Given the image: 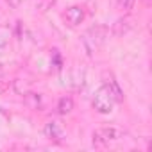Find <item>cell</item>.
<instances>
[{
  "instance_id": "1",
  "label": "cell",
  "mask_w": 152,
  "mask_h": 152,
  "mask_svg": "<svg viewBox=\"0 0 152 152\" xmlns=\"http://www.w3.org/2000/svg\"><path fill=\"white\" fill-rule=\"evenodd\" d=\"M115 104H116V100H115L113 93L109 91V88H107L106 84H102V86L97 90L95 97H93V107H95L99 113L107 115V113L113 111V106H115Z\"/></svg>"
},
{
  "instance_id": "6",
  "label": "cell",
  "mask_w": 152,
  "mask_h": 152,
  "mask_svg": "<svg viewBox=\"0 0 152 152\" xmlns=\"http://www.w3.org/2000/svg\"><path fill=\"white\" fill-rule=\"evenodd\" d=\"M131 29H132V18H131V16H125V18H120V20H116V22L113 23L111 32H113V36H124V34H127Z\"/></svg>"
},
{
  "instance_id": "7",
  "label": "cell",
  "mask_w": 152,
  "mask_h": 152,
  "mask_svg": "<svg viewBox=\"0 0 152 152\" xmlns=\"http://www.w3.org/2000/svg\"><path fill=\"white\" fill-rule=\"evenodd\" d=\"M104 84H106V86L109 88V91L113 93V97H115V100H116V102H122V100H124L122 90H120V86L116 84V81H115V79L111 77V75H109V79H107V81H104Z\"/></svg>"
},
{
  "instance_id": "3",
  "label": "cell",
  "mask_w": 152,
  "mask_h": 152,
  "mask_svg": "<svg viewBox=\"0 0 152 152\" xmlns=\"http://www.w3.org/2000/svg\"><path fill=\"white\" fill-rule=\"evenodd\" d=\"M124 136V131L118 127H100L93 132V143L99 147L107 145L109 141H116Z\"/></svg>"
},
{
  "instance_id": "10",
  "label": "cell",
  "mask_w": 152,
  "mask_h": 152,
  "mask_svg": "<svg viewBox=\"0 0 152 152\" xmlns=\"http://www.w3.org/2000/svg\"><path fill=\"white\" fill-rule=\"evenodd\" d=\"M25 95V104L32 109H38L41 106V97L38 93H23Z\"/></svg>"
},
{
  "instance_id": "12",
  "label": "cell",
  "mask_w": 152,
  "mask_h": 152,
  "mask_svg": "<svg viewBox=\"0 0 152 152\" xmlns=\"http://www.w3.org/2000/svg\"><path fill=\"white\" fill-rule=\"evenodd\" d=\"M134 2H136V0H118V4H120V7L122 9H132V6H134Z\"/></svg>"
},
{
  "instance_id": "8",
  "label": "cell",
  "mask_w": 152,
  "mask_h": 152,
  "mask_svg": "<svg viewBox=\"0 0 152 152\" xmlns=\"http://www.w3.org/2000/svg\"><path fill=\"white\" fill-rule=\"evenodd\" d=\"M72 109H73L72 97H61L59 102H57V113L59 115H68V113H72Z\"/></svg>"
},
{
  "instance_id": "13",
  "label": "cell",
  "mask_w": 152,
  "mask_h": 152,
  "mask_svg": "<svg viewBox=\"0 0 152 152\" xmlns=\"http://www.w3.org/2000/svg\"><path fill=\"white\" fill-rule=\"evenodd\" d=\"M6 2H7V6H9V7L16 9V7H20V4H22V0H6Z\"/></svg>"
},
{
  "instance_id": "4",
  "label": "cell",
  "mask_w": 152,
  "mask_h": 152,
  "mask_svg": "<svg viewBox=\"0 0 152 152\" xmlns=\"http://www.w3.org/2000/svg\"><path fill=\"white\" fill-rule=\"evenodd\" d=\"M64 20L70 27H77L84 20V9L81 6H72L64 11Z\"/></svg>"
},
{
  "instance_id": "11",
  "label": "cell",
  "mask_w": 152,
  "mask_h": 152,
  "mask_svg": "<svg viewBox=\"0 0 152 152\" xmlns=\"http://www.w3.org/2000/svg\"><path fill=\"white\" fill-rule=\"evenodd\" d=\"M9 86H11V79L7 77V75L0 73V93L7 91V90H9Z\"/></svg>"
},
{
  "instance_id": "5",
  "label": "cell",
  "mask_w": 152,
  "mask_h": 152,
  "mask_svg": "<svg viewBox=\"0 0 152 152\" xmlns=\"http://www.w3.org/2000/svg\"><path fill=\"white\" fill-rule=\"evenodd\" d=\"M45 136L48 138V140H52V141H57V143H61L63 141V138H64V131H63V127H61V124L59 122H56V120H50V122H47V125H45Z\"/></svg>"
},
{
  "instance_id": "2",
  "label": "cell",
  "mask_w": 152,
  "mask_h": 152,
  "mask_svg": "<svg viewBox=\"0 0 152 152\" xmlns=\"http://www.w3.org/2000/svg\"><path fill=\"white\" fill-rule=\"evenodd\" d=\"M106 32H107V29H106L104 25H95V27H91V29L83 36V45L86 47L88 54H93V52L104 43Z\"/></svg>"
},
{
  "instance_id": "9",
  "label": "cell",
  "mask_w": 152,
  "mask_h": 152,
  "mask_svg": "<svg viewBox=\"0 0 152 152\" xmlns=\"http://www.w3.org/2000/svg\"><path fill=\"white\" fill-rule=\"evenodd\" d=\"M11 27L9 25H0V50L6 48L9 45V39H11Z\"/></svg>"
}]
</instances>
